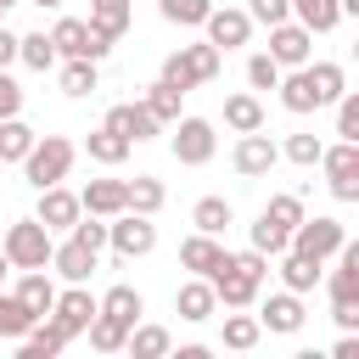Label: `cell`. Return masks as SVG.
<instances>
[{"mask_svg":"<svg viewBox=\"0 0 359 359\" xmlns=\"http://www.w3.org/2000/svg\"><path fill=\"white\" fill-rule=\"evenodd\" d=\"M107 247L118 252V258H146L151 247H157V224H151V213H112L107 219Z\"/></svg>","mask_w":359,"mask_h":359,"instance_id":"obj_7","label":"cell"},{"mask_svg":"<svg viewBox=\"0 0 359 359\" xmlns=\"http://www.w3.org/2000/svg\"><path fill=\"white\" fill-rule=\"evenodd\" d=\"M34 146V129L22 118H0V163H22Z\"/></svg>","mask_w":359,"mask_h":359,"instance_id":"obj_37","label":"cell"},{"mask_svg":"<svg viewBox=\"0 0 359 359\" xmlns=\"http://www.w3.org/2000/svg\"><path fill=\"white\" fill-rule=\"evenodd\" d=\"M84 331H90V348H95V353H123V337H129V325H123V320H112V314H101V309H95V320H90Z\"/></svg>","mask_w":359,"mask_h":359,"instance_id":"obj_35","label":"cell"},{"mask_svg":"<svg viewBox=\"0 0 359 359\" xmlns=\"http://www.w3.org/2000/svg\"><path fill=\"white\" fill-rule=\"evenodd\" d=\"M292 22H303L309 34H331L342 22V6L337 0H292Z\"/></svg>","mask_w":359,"mask_h":359,"instance_id":"obj_28","label":"cell"},{"mask_svg":"<svg viewBox=\"0 0 359 359\" xmlns=\"http://www.w3.org/2000/svg\"><path fill=\"white\" fill-rule=\"evenodd\" d=\"M275 90H280V107H286V112H297V118H303V112H320V95H314L309 62H303V67H292V73H280V84H275Z\"/></svg>","mask_w":359,"mask_h":359,"instance_id":"obj_19","label":"cell"},{"mask_svg":"<svg viewBox=\"0 0 359 359\" xmlns=\"http://www.w3.org/2000/svg\"><path fill=\"white\" fill-rule=\"evenodd\" d=\"M84 151H90V163H101V168H118V163H123L135 146H129L118 129H107V123H101V129H90V135H84Z\"/></svg>","mask_w":359,"mask_h":359,"instance_id":"obj_25","label":"cell"},{"mask_svg":"<svg viewBox=\"0 0 359 359\" xmlns=\"http://www.w3.org/2000/svg\"><path fill=\"white\" fill-rule=\"evenodd\" d=\"M50 230L39 224V219H17L11 230H6V241H0V252H6V264L11 269H45L50 264Z\"/></svg>","mask_w":359,"mask_h":359,"instance_id":"obj_4","label":"cell"},{"mask_svg":"<svg viewBox=\"0 0 359 359\" xmlns=\"http://www.w3.org/2000/svg\"><path fill=\"white\" fill-rule=\"evenodd\" d=\"M258 325H264V331H280V337L303 331V292H275V297H264V303H258Z\"/></svg>","mask_w":359,"mask_h":359,"instance_id":"obj_13","label":"cell"},{"mask_svg":"<svg viewBox=\"0 0 359 359\" xmlns=\"http://www.w3.org/2000/svg\"><path fill=\"white\" fill-rule=\"evenodd\" d=\"M331 320H337L342 331H353V325H359V303H331Z\"/></svg>","mask_w":359,"mask_h":359,"instance_id":"obj_49","label":"cell"},{"mask_svg":"<svg viewBox=\"0 0 359 359\" xmlns=\"http://www.w3.org/2000/svg\"><path fill=\"white\" fill-rule=\"evenodd\" d=\"M95 309H101V314H112V320H123V325H135V320L146 314V297H140L135 286H112L107 297H95Z\"/></svg>","mask_w":359,"mask_h":359,"instance_id":"obj_31","label":"cell"},{"mask_svg":"<svg viewBox=\"0 0 359 359\" xmlns=\"http://www.w3.org/2000/svg\"><path fill=\"white\" fill-rule=\"evenodd\" d=\"M157 11L174 28H202V17L213 11V0H157Z\"/></svg>","mask_w":359,"mask_h":359,"instance_id":"obj_39","label":"cell"},{"mask_svg":"<svg viewBox=\"0 0 359 359\" xmlns=\"http://www.w3.org/2000/svg\"><path fill=\"white\" fill-rule=\"evenodd\" d=\"M34 320H39V314H28L17 292H0V337H6V342H17V337L34 325Z\"/></svg>","mask_w":359,"mask_h":359,"instance_id":"obj_38","label":"cell"},{"mask_svg":"<svg viewBox=\"0 0 359 359\" xmlns=\"http://www.w3.org/2000/svg\"><path fill=\"white\" fill-rule=\"evenodd\" d=\"M107 129H118V135H123L129 146H140V140H151V135H157L163 123H157V118L146 112V101H118V107L107 112Z\"/></svg>","mask_w":359,"mask_h":359,"instance_id":"obj_14","label":"cell"},{"mask_svg":"<svg viewBox=\"0 0 359 359\" xmlns=\"http://www.w3.org/2000/svg\"><path fill=\"white\" fill-rule=\"evenodd\" d=\"M286 241H292V236H286L280 224H269V219L258 213V224H252V247H258L264 258H280V252H286Z\"/></svg>","mask_w":359,"mask_h":359,"instance_id":"obj_44","label":"cell"},{"mask_svg":"<svg viewBox=\"0 0 359 359\" xmlns=\"http://www.w3.org/2000/svg\"><path fill=\"white\" fill-rule=\"evenodd\" d=\"M264 219H269V224H280V230H286V236H292V224H297V219H303V202H297V196H286V191H280V196H269V202H264Z\"/></svg>","mask_w":359,"mask_h":359,"instance_id":"obj_43","label":"cell"},{"mask_svg":"<svg viewBox=\"0 0 359 359\" xmlns=\"http://www.w3.org/2000/svg\"><path fill=\"white\" fill-rule=\"evenodd\" d=\"M163 202H168V191H163L157 174H135V180H123V208H129V213H157Z\"/></svg>","mask_w":359,"mask_h":359,"instance_id":"obj_26","label":"cell"},{"mask_svg":"<svg viewBox=\"0 0 359 359\" xmlns=\"http://www.w3.org/2000/svg\"><path fill=\"white\" fill-rule=\"evenodd\" d=\"M320 168H325V185L337 202H359V140L320 146Z\"/></svg>","mask_w":359,"mask_h":359,"instance_id":"obj_6","label":"cell"},{"mask_svg":"<svg viewBox=\"0 0 359 359\" xmlns=\"http://www.w3.org/2000/svg\"><path fill=\"white\" fill-rule=\"evenodd\" d=\"M11 62H17V34L0 22V67H11Z\"/></svg>","mask_w":359,"mask_h":359,"instance_id":"obj_50","label":"cell"},{"mask_svg":"<svg viewBox=\"0 0 359 359\" xmlns=\"http://www.w3.org/2000/svg\"><path fill=\"white\" fill-rule=\"evenodd\" d=\"M269 56H275V67H303V62L314 56V34L286 17V22L269 28Z\"/></svg>","mask_w":359,"mask_h":359,"instance_id":"obj_11","label":"cell"},{"mask_svg":"<svg viewBox=\"0 0 359 359\" xmlns=\"http://www.w3.org/2000/svg\"><path fill=\"white\" fill-rule=\"evenodd\" d=\"M6 6H17V0H6Z\"/></svg>","mask_w":359,"mask_h":359,"instance_id":"obj_55","label":"cell"},{"mask_svg":"<svg viewBox=\"0 0 359 359\" xmlns=\"http://www.w3.org/2000/svg\"><path fill=\"white\" fill-rule=\"evenodd\" d=\"M331 107H337V140H359V95L342 90Z\"/></svg>","mask_w":359,"mask_h":359,"instance_id":"obj_42","label":"cell"},{"mask_svg":"<svg viewBox=\"0 0 359 359\" xmlns=\"http://www.w3.org/2000/svg\"><path fill=\"white\" fill-rule=\"evenodd\" d=\"M6 275H11V264H6V252H0V286H6Z\"/></svg>","mask_w":359,"mask_h":359,"instance_id":"obj_53","label":"cell"},{"mask_svg":"<svg viewBox=\"0 0 359 359\" xmlns=\"http://www.w3.org/2000/svg\"><path fill=\"white\" fill-rule=\"evenodd\" d=\"M230 163H236V174L241 180H264L275 163H280V146L264 135V129H247L241 140H236V151H230Z\"/></svg>","mask_w":359,"mask_h":359,"instance_id":"obj_9","label":"cell"},{"mask_svg":"<svg viewBox=\"0 0 359 359\" xmlns=\"http://www.w3.org/2000/svg\"><path fill=\"white\" fill-rule=\"evenodd\" d=\"M17 297H22V309L28 314H50V303H56V280H50V269H22V280H17Z\"/></svg>","mask_w":359,"mask_h":359,"instance_id":"obj_24","label":"cell"},{"mask_svg":"<svg viewBox=\"0 0 359 359\" xmlns=\"http://www.w3.org/2000/svg\"><path fill=\"white\" fill-rule=\"evenodd\" d=\"M95 67H101V62L67 56V62H62V95H73V101H79V95H90V90L101 84V73H95Z\"/></svg>","mask_w":359,"mask_h":359,"instance_id":"obj_33","label":"cell"},{"mask_svg":"<svg viewBox=\"0 0 359 359\" xmlns=\"http://www.w3.org/2000/svg\"><path fill=\"white\" fill-rule=\"evenodd\" d=\"M17 62L34 67V73H50V67H56V45H50V34H17Z\"/></svg>","mask_w":359,"mask_h":359,"instance_id":"obj_32","label":"cell"},{"mask_svg":"<svg viewBox=\"0 0 359 359\" xmlns=\"http://www.w3.org/2000/svg\"><path fill=\"white\" fill-rule=\"evenodd\" d=\"M73 157H79V146H73L67 135H34V146H28V157H22V174H28L34 191H45V185H62V180H67Z\"/></svg>","mask_w":359,"mask_h":359,"instance_id":"obj_3","label":"cell"},{"mask_svg":"<svg viewBox=\"0 0 359 359\" xmlns=\"http://www.w3.org/2000/svg\"><path fill=\"white\" fill-rule=\"evenodd\" d=\"M180 101H185V95H180L174 84H163V79L146 90V112H151L157 123H174V118H180Z\"/></svg>","mask_w":359,"mask_h":359,"instance_id":"obj_40","label":"cell"},{"mask_svg":"<svg viewBox=\"0 0 359 359\" xmlns=\"http://www.w3.org/2000/svg\"><path fill=\"white\" fill-rule=\"evenodd\" d=\"M28 6H39V11H62L67 0H28Z\"/></svg>","mask_w":359,"mask_h":359,"instance_id":"obj_52","label":"cell"},{"mask_svg":"<svg viewBox=\"0 0 359 359\" xmlns=\"http://www.w3.org/2000/svg\"><path fill=\"white\" fill-rule=\"evenodd\" d=\"M224 123H230L236 135H247V129H264V101H258V95H247V90L224 95Z\"/></svg>","mask_w":359,"mask_h":359,"instance_id":"obj_29","label":"cell"},{"mask_svg":"<svg viewBox=\"0 0 359 359\" xmlns=\"http://www.w3.org/2000/svg\"><path fill=\"white\" fill-rule=\"evenodd\" d=\"M50 320H56L67 337H79V331L95 320V297L84 292V280H67V292H56V303H50Z\"/></svg>","mask_w":359,"mask_h":359,"instance_id":"obj_12","label":"cell"},{"mask_svg":"<svg viewBox=\"0 0 359 359\" xmlns=\"http://www.w3.org/2000/svg\"><path fill=\"white\" fill-rule=\"evenodd\" d=\"M6 11H11V6H6V0H0V22H6Z\"/></svg>","mask_w":359,"mask_h":359,"instance_id":"obj_54","label":"cell"},{"mask_svg":"<svg viewBox=\"0 0 359 359\" xmlns=\"http://www.w3.org/2000/svg\"><path fill=\"white\" fill-rule=\"evenodd\" d=\"M258 337H264L258 314H224V331H219V342H224V348L247 353V348H258Z\"/></svg>","mask_w":359,"mask_h":359,"instance_id":"obj_36","label":"cell"},{"mask_svg":"<svg viewBox=\"0 0 359 359\" xmlns=\"http://www.w3.org/2000/svg\"><path fill=\"white\" fill-rule=\"evenodd\" d=\"M219 258H224L219 236H202V230H196V236H185V241H180V264H185L191 275H213V269H219Z\"/></svg>","mask_w":359,"mask_h":359,"instance_id":"obj_22","label":"cell"},{"mask_svg":"<svg viewBox=\"0 0 359 359\" xmlns=\"http://www.w3.org/2000/svg\"><path fill=\"white\" fill-rule=\"evenodd\" d=\"M320 146H325L320 135H286L280 157H286V163H297V168H314V163H320Z\"/></svg>","mask_w":359,"mask_h":359,"instance_id":"obj_41","label":"cell"},{"mask_svg":"<svg viewBox=\"0 0 359 359\" xmlns=\"http://www.w3.org/2000/svg\"><path fill=\"white\" fill-rule=\"evenodd\" d=\"M79 208H84V213H95V219L123 213V180H90V185L79 191Z\"/></svg>","mask_w":359,"mask_h":359,"instance_id":"obj_21","label":"cell"},{"mask_svg":"<svg viewBox=\"0 0 359 359\" xmlns=\"http://www.w3.org/2000/svg\"><path fill=\"white\" fill-rule=\"evenodd\" d=\"M230 219H236V208H230L224 196H202V202H196V213H191V224H196L202 236H224V230H230Z\"/></svg>","mask_w":359,"mask_h":359,"instance_id":"obj_34","label":"cell"},{"mask_svg":"<svg viewBox=\"0 0 359 359\" xmlns=\"http://www.w3.org/2000/svg\"><path fill=\"white\" fill-rule=\"evenodd\" d=\"M168 146H174V163H185V168H202V163H213V151H219V135H213V123H208V118H174V135H168Z\"/></svg>","mask_w":359,"mask_h":359,"instance_id":"obj_8","label":"cell"},{"mask_svg":"<svg viewBox=\"0 0 359 359\" xmlns=\"http://www.w3.org/2000/svg\"><path fill=\"white\" fill-rule=\"evenodd\" d=\"M213 309H219V297H213L208 275H191V280H185V286L174 292V314H180V320H191V325L213 320Z\"/></svg>","mask_w":359,"mask_h":359,"instance_id":"obj_17","label":"cell"},{"mask_svg":"<svg viewBox=\"0 0 359 359\" xmlns=\"http://www.w3.org/2000/svg\"><path fill=\"white\" fill-rule=\"evenodd\" d=\"M67 236H79L84 247H95V252H101V247H107V219H95V213H79Z\"/></svg>","mask_w":359,"mask_h":359,"instance_id":"obj_46","label":"cell"},{"mask_svg":"<svg viewBox=\"0 0 359 359\" xmlns=\"http://www.w3.org/2000/svg\"><path fill=\"white\" fill-rule=\"evenodd\" d=\"M62 348H67V331H62L50 314H45V320H34V325L17 337V353H22V359H56Z\"/></svg>","mask_w":359,"mask_h":359,"instance_id":"obj_18","label":"cell"},{"mask_svg":"<svg viewBox=\"0 0 359 359\" xmlns=\"http://www.w3.org/2000/svg\"><path fill=\"white\" fill-rule=\"evenodd\" d=\"M202 28H208V45H213V50H236V45L252 39V17L236 11V6H213V11L202 17Z\"/></svg>","mask_w":359,"mask_h":359,"instance_id":"obj_10","label":"cell"},{"mask_svg":"<svg viewBox=\"0 0 359 359\" xmlns=\"http://www.w3.org/2000/svg\"><path fill=\"white\" fill-rule=\"evenodd\" d=\"M247 17H252V22H264V28H275V22H286V17H292V0H247Z\"/></svg>","mask_w":359,"mask_h":359,"instance_id":"obj_47","label":"cell"},{"mask_svg":"<svg viewBox=\"0 0 359 359\" xmlns=\"http://www.w3.org/2000/svg\"><path fill=\"white\" fill-rule=\"evenodd\" d=\"M84 208H79V196L73 191H62V185H45L39 191V208H34V219L56 236V230H73V219H79Z\"/></svg>","mask_w":359,"mask_h":359,"instance_id":"obj_15","label":"cell"},{"mask_svg":"<svg viewBox=\"0 0 359 359\" xmlns=\"http://www.w3.org/2000/svg\"><path fill=\"white\" fill-rule=\"evenodd\" d=\"M342 241H348L342 219H331V213H314V219H309V213H303V219L292 224V241H286V247H292V252H303V258H320V264H325Z\"/></svg>","mask_w":359,"mask_h":359,"instance_id":"obj_5","label":"cell"},{"mask_svg":"<svg viewBox=\"0 0 359 359\" xmlns=\"http://www.w3.org/2000/svg\"><path fill=\"white\" fill-rule=\"evenodd\" d=\"M123 348H129L135 359H163V353L174 348V337H168L163 325H140V320H135V325H129V337H123Z\"/></svg>","mask_w":359,"mask_h":359,"instance_id":"obj_30","label":"cell"},{"mask_svg":"<svg viewBox=\"0 0 359 359\" xmlns=\"http://www.w3.org/2000/svg\"><path fill=\"white\" fill-rule=\"evenodd\" d=\"M95 258H101V252H95V247H84L79 236H67V241H56V247H50V269H56L62 280H90V275H95Z\"/></svg>","mask_w":359,"mask_h":359,"instance_id":"obj_16","label":"cell"},{"mask_svg":"<svg viewBox=\"0 0 359 359\" xmlns=\"http://www.w3.org/2000/svg\"><path fill=\"white\" fill-rule=\"evenodd\" d=\"M50 45H56V62H67V56H84V62H90V22L62 17V22L50 28Z\"/></svg>","mask_w":359,"mask_h":359,"instance_id":"obj_27","label":"cell"},{"mask_svg":"<svg viewBox=\"0 0 359 359\" xmlns=\"http://www.w3.org/2000/svg\"><path fill=\"white\" fill-rule=\"evenodd\" d=\"M17 112H22V84L0 67V118H17Z\"/></svg>","mask_w":359,"mask_h":359,"instance_id":"obj_48","label":"cell"},{"mask_svg":"<svg viewBox=\"0 0 359 359\" xmlns=\"http://www.w3.org/2000/svg\"><path fill=\"white\" fill-rule=\"evenodd\" d=\"M247 84H252V90H275V84H280V67H275V56H269V50L247 56Z\"/></svg>","mask_w":359,"mask_h":359,"instance_id":"obj_45","label":"cell"},{"mask_svg":"<svg viewBox=\"0 0 359 359\" xmlns=\"http://www.w3.org/2000/svg\"><path fill=\"white\" fill-rule=\"evenodd\" d=\"M331 353H337V359H359V337H353V331H348V337H342V342H337V348H331Z\"/></svg>","mask_w":359,"mask_h":359,"instance_id":"obj_51","label":"cell"},{"mask_svg":"<svg viewBox=\"0 0 359 359\" xmlns=\"http://www.w3.org/2000/svg\"><path fill=\"white\" fill-rule=\"evenodd\" d=\"M264 275H269V258H264L258 247H247V252H224L219 269L208 275V286H213V297H219L224 309H252Z\"/></svg>","mask_w":359,"mask_h":359,"instance_id":"obj_1","label":"cell"},{"mask_svg":"<svg viewBox=\"0 0 359 359\" xmlns=\"http://www.w3.org/2000/svg\"><path fill=\"white\" fill-rule=\"evenodd\" d=\"M320 275H325L320 258H303V252H292V247L280 252V286H286V292H314Z\"/></svg>","mask_w":359,"mask_h":359,"instance_id":"obj_23","label":"cell"},{"mask_svg":"<svg viewBox=\"0 0 359 359\" xmlns=\"http://www.w3.org/2000/svg\"><path fill=\"white\" fill-rule=\"evenodd\" d=\"M219 62H224V50H213L208 39L202 45H180V50H168L163 56V84H174L180 95H191V90H202V84H213L219 79Z\"/></svg>","mask_w":359,"mask_h":359,"instance_id":"obj_2","label":"cell"},{"mask_svg":"<svg viewBox=\"0 0 359 359\" xmlns=\"http://www.w3.org/2000/svg\"><path fill=\"white\" fill-rule=\"evenodd\" d=\"M129 17H135V0H90V28L107 34L112 45L129 34Z\"/></svg>","mask_w":359,"mask_h":359,"instance_id":"obj_20","label":"cell"}]
</instances>
